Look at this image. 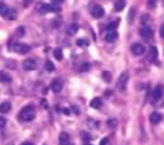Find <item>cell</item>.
Wrapping results in <instances>:
<instances>
[{
  "instance_id": "1",
  "label": "cell",
  "mask_w": 164,
  "mask_h": 145,
  "mask_svg": "<svg viewBox=\"0 0 164 145\" xmlns=\"http://www.w3.org/2000/svg\"><path fill=\"white\" fill-rule=\"evenodd\" d=\"M35 116H36V112H35V108L32 105H26L19 112V120L25 121V122H31Z\"/></svg>"
},
{
  "instance_id": "2",
  "label": "cell",
  "mask_w": 164,
  "mask_h": 145,
  "mask_svg": "<svg viewBox=\"0 0 164 145\" xmlns=\"http://www.w3.org/2000/svg\"><path fill=\"white\" fill-rule=\"evenodd\" d=\"M9 48L14 52L19 53V54H27V53L31 50V48L27 45V44H21V43H13L10 45L9 44Z\"/></svg>"
},
{
  "instance_id": "3",
  "label": "cell",
  "mask_w": 164,
  "mask_h": 145,
  "mask_svg": "<svg viewBox=\"0 0 164 145\" xmlns=\"http://www.w3.org/2000/svg\"><path fill=\"white\" fill-rule=\"evenodd\" d=\"M140 35H141V37L144 40H151L154 36V31L149 26H144V27H141V30H140Z\"/></svg>"
},
{
  "instance_id": "4",
  "label": "cell",
  "mask_w": 164,
  "mask_h": 145,
  "mask_svg": "<svg viewBox=\"0 0 164 145\" xmlns=\"http://www.w3.org/2000/svg\"><path fill=\"white\" fill-rule=\"evenodd\" d=\"M23 68L26 71H35L37 68V62L32 58H27L26 60H23Z\"/></svg>"
},
{
  "instance_id": "5",
  "label": "cell",
  "mask_w": 164,
  "mask_h": 145,
  "mask_svg": "<svg viewBox=\"0 0 164 145\" xmlns=\"http://www.w3.org/2000/svg\"><path fill=\"white\" fill-rule=\"evenodd\" d=\"M128 73H122L121 76H119V78H118V82H117V87L119 89V90H124L127 86V82H128Z\"/></svg>"
},
{
  "instance_id": "6",
  "label": "cell",
  "mask_w": 164,
  "mask_h": 145,
  "mask_svg": "<svg viewBox=\"0 0 164 145\" xmlns=\"http://www.w3.org/2000/svg\"><path fill=\"white\" fill-rule=\"evenodd\" d=\"M163 94H164V89L162 85H158L153 90V94H151V98H153L154 102H158V100H160L163 98Z\"/></svg>"
},
{
  "instance_id": "7",
  "label": "cell",
  "mask_w": 164,
  "mask_h": 145,
  "mask_svg": "<svg viewBox=\"0 0 164 145\" xmlns=\"http://www.w3.org/2000/svg\"><path fill=\"white\" fill-rule=\"evenodd\" d=\"M131 52H132L133 55H136V57H139V55H142L145 53V46L142 45V44H133L132 46H131Z\"/></svg>"
},
{
  "instance_id": "8",
  "label": "cell",
  "mask_w": 164,
  "mask_h": 145,
  "mask_svg": "<svg viewBox=\"0 0 164 145\" xmlns=\"http://www.w3.org/2000/svg\"><path fill=\"white\" fill-rule=\"evenodd\" d=\"M104 13H105V12H104V8L100 7V5H94L91 9V14L95 18H101V17L104 16Z\"/></svg>"
},
{
  "instance_id": "9",
  "label": "cell",
  "mask_w": 164,
  "mask_h": 145,
  "mask_svg": "<svg viewBox=\"0 0 164 145\" xmlns=\"http://www.w3.org/2000/svg\"><path fill=\"white\" fill-rule=\"evenodd\" d=\"M62 87H63V82L60 81L59 78H55V80H53V82H51V90L54 91V93H60L62 91Z\"/></svg>"
},
{
  "instance_id": "10",
  "label": "cell",
  "mask_w": 164,
  "mask_h": 145,
  "mask_svg": "<svg viewBox=\"0 0 164 145\" xmlns=\"http://www.w3.org/2000/svg\"><path fill=\"white\" fill-rule=\"evenodd\" d=\"M163 120V116L160 113H158V112H154V113L150 114V122L154 123V125H158L159 122H162Z\"/></svg>"
},
{
  "instance_id": "11",
  "label": "cell",
  "mask_w": 164,
  "mask_h": 145,
  "mask_svg": "<svg viewBox=\"0 0 164 145\" xmlns=\"http://www.w3.org/2000/svg\"><path fill=\"white\" fill-rule=\"evenodd\" d=\"M36 10L40 14H46V13H49V7H47V4H45V3H37Z\"/></svg>"
},
{
  "instance_id": "12",
  "label": "cell",
  "mask_w": 164,
  "mask_h": 145,
  "mask_svg": "<svg viewBox=\"0 0 164 145\" xmlns=\"http://www.w3.org/2000/svg\"><path fill=\"white\" fill-rule=\"evenodd\" d=\"M69 140H71V137L67 132H62L59 135V143H60V145H68L69 144Z\"/></svg>"
},
{
  "instance_id": "13",
  "label": "cell",
  "mask_w": 164,
  "mask_h": 145,
  "mask_svg": "<svg viewBox=\"0 0 164 145\" xmlns=\"http://www.w3.org/2000/svg\"><path fill=\"white\" fill-rule=\"evenodd\" d=\"M118 37V32L117 31H108V34L105 35V40L108 41V43H113V41H115Z\"/></svg>"
},
{
  "instance_id": "14",
  "label": "cell",
  "mask_w": 164,
  "mask_h": 145,
  "mask_svg": "<svg viewBox=\"0 0 164 145\" xmlns=\"http://www.w3.org/2000/svg\"><path fill=\"white\" fill-rule=\"evenodd\" d=\"M12 81V77L8 72L5 71H0V82H4V84H8V82Z\"/></svg>"
},
{
  "instance_id": "15",
  "label": "cell",
  "mask_w": 164,
  "mask_h": 145,
  "mask_svg": "<svg viewBox=\"0 0 164 145\" xmlns=\"http://www.w3.org/2000/svg\"><path fill=\"white\" fill-rule=\"evenodd\" d=\"M90 105H91V108H94V109H99L100 107L103 105V100H101V98H94L90 102Z\"/></svg>"
},
{
  "instance_id": "16",
  "label": "cell",
  "mask_w": 164,
  "mask_h": 145,
  "mask_svg": "<svg viewBox=\"0 0 164 145\" xmlns=\"http://www.w3.org/2000/svg\"><path fill=\"white\" fill-rule=\"evenodd\" d=\"M9 7H8L5 3H0V16H3L5 18L7 17V14L9 13Z\"/></svg>"
},
{
  "instance_id": "17",
  "label": "cell",
  "mask_w": 164,
  "mask_h": 145,
  "mask_svg": "<svg viewBox=\"0 0 164 145\" xmlns=\"http://www.w3.org/2000/svg\"><path fill=\"white\" fill-rule=\"evenodd\" d=\"M12 109V104L8 102H4L0 104V113H8Z\"/></svg>"
},
{
  "instance_id": "18",
  "label": "cell",
  "mask_w": 164,
  "mask_h": 145,
  "mask_svg": "<svg viewBox=\"0 0 164 145\" xmlns=\"http://www.w3.org/2000/svg\"><path fill=\"white\" fill-rule=\"evenodd\" d=\"M156 58H158V49L155 46H151L150 50H149V59L151 62H154Z\"/></svg>"
},
{
  "instance_id": "19",
  "label": "cell",
  "mask_w": 164,
  "mask_h": 145,
  "mask_svg": "<svg viewBox=\"0 0 164 145\" xmlns=\"http://www.w3.org/2000/svg\"><path fill=\"white\" fill-rule=\"evenodd\" d=\"M77 30H78V26H77L76 23H71V25L67 27V34L68 35H74V34H77Z\"/></svg>"
},
{
  "instance_id": "20",
  "label": "cell",
  "mask_w": 164,
  "mask_h": 145,
  "mask_svg": "<svg viewBox=\"0 0 164 145\" xmlns=\"http://www.w3.org/2000/svg\"><path fill=\"white\" fill-rule=\"evenodd\" d=\"M124 7H126V0H117V1L114 3V9L118 12L122 10Z\"/></svg>"
},
{
  "instance_id": "21",
  "label": "cell",
  "mask_w": 164,
  "mask_h": 145,
  "mask_svg": "<svg viewBox=\"0 0 164 145\" xmlns=\"http://www.w3.org/2000/svg\"><path fill=\"white\" fill-rule=\"evenodd\" d=\"M54 57L56 60H62V59H63V52H62L60 48H56L54 50Z\"/></svg>"
},
{
  "instance_id": "22",
  "label": "cell",
  "mask_w": 164,
  "mask_h": 145,
  "mask_svg": "<svg viewBox=\"0 0 164 145\" xmlns=\"http://www.w3.org/2000/svg\"><path fill=\"white\" fill-rule=\"evenodd\" d=\"M118 27V22L117 21H113V22H109L108 25H106V30L108 31H115V28Z\"/></svg>"
},
{
  "instance_id": "23",
  "label": "cell",
  "mask_w": 164,
  "mask_h": 145,
  "mask_svg": "<svg viewBox=\"0 0 164 145\" xmlns=\"http://www.w3.org/2000/svg\"><path fill=\"white\" fill-rule=\"evenodd\" d=\"M16 18H17V13H16V10L14 9H10L9 13H8L7 17H5V19H8V21H14Z\"/></svg>"
},
{
  "instance_id": "24",
  "label": "cell",
  "mask_w": 164,
  "mask_h": 145,
  "mask_svg": "<svg viewBox=\"0 0 164 145\" xmlns=\"http://www.w3.org/2000/svg\"><path fill=\"white\" fill-rule=\"evenodd\" d=\"M45 68H46V71H49V72H53V71L55 69V66L51 60H46L45 62Z\"/></svg>"
},
{
  "instance_id": "25",
  "label": "cell",
  "mask_w": 164,
  "mask_h": 145,
  "mask_svg": "<svg viewBox=\"0 0 164 145\" xmlns=\"http://www.w3.org/2000/svg\"><path fill=\"white\" fill-rule=\"evenodd\" d=\"M47 7H49V12H55V13H58L59 10H60V7H59L58 4H47Z\"/></svg>"
},
{
  "instance_id": "26",
  "label": "cell",
  "mask_w": 164,
  "mask_h": 145,
  "mask_svg": "<svg viewBox=\"0 0 164 145\" xmlns=\"http://www.w3.org/2000/svg\"><path fill=\"white\" fill-rule=\"evenodd\" d=\"M76 44H77V46H80V48H81V46H87V41L85 39H78L76 41Z\"/></svg>"
},
{
  "instance_id": "27",
  "label": "cell",
  "mask_w": 164,
  "mask_h": 145,
  "mask_svg": "<svg viewBox=\"0 0 164 145\" xmlns=\"http://www.w3.org/2000/svg\"><path fill=\"white\" fill-rule=\"evenodd\" d=\"M90 63H87V62H86V63H82V66H81V71L82 72H87L89 69H90Z\"/></svg>"
},
{
  "instance_id": "28",
  "label": "cell",
  "mask_w": 164,
  "mask_h": 145,
  "mask_svg": "<svg viewBox=\"0 0 164 145\" xmlns=\"http://www.w3.org/2000/svg\"><path fill=\"white\" fill-rule=\"evenodd\" d=\"M108 126L110 129H115L117 127V120H108Z\"/></svg>"
},
{
  "instance_id": "29",
  "label": "cell",
  "mask_w": 164,
  "mask_h": 145,
  "mask_svg": "<svg viewBox=\"0 0 164 145\" xmlns=\"http://www.w3.org/2000/svg\"><path fill=\"white\" fill-rule=\"evenodd\" d=\"M103 78L105 80L106 82H109L110 81V73L106 72V71H105V72H103Z\"/></svg>"
},
{
  "instance_id": "30",
  "label": "cell",
  "mask_w": 164,
  "mask_h": 145,
  "mask_svg": "<svg viewBox=\"0 0 164 145\" xmlns=\"http://www.w3.org/2000/svg\"><path fill=\"white\" fill-rule=\"evenodd\" d=\"M5 125H7V120L4 117H0V129H4Z\"/></svg>"
},
{
  "instance_id": "31",
  "label": "cell",
  "mask_w": 164,
  "mask_h": 145,
  "mask_svg": "<svg viewBox=\"0 0 164 145\" xmlns=\"http://www.w3.org/2000/svg\"><path fill=\"white\" fill-rule=\"evenodd\" d=\"M100 145H110V141H109V139H108V137H104L103 140L100 141Z\"/></svg>"
},
{
  "instance_id": "32",
  "label": "cell",
  "mask_w": 164,
  "mask_h": 145,
  "mask_svg": "<svg viewBox=\"0 0 164 145\" xmlns=\"http://www.w3.org/2000/svg\"><path fill=\"white\" fill-rule=\"evenodd\" d=\"M17 35H18V36H23V35H25V28L19 27L18 30H17Z\"/></svg>"
},
{
  "instance_id": "33",
  "label": "cell",
  "mask_w": 164,
  "mask_h": 145,
  "mask_svg": "<svg viewBox=\"0 0 164 145\" xmlns=\"http://www.w3.org/2000/svg\"><path fill=\"white\" fill-rule=\"evenodd\" d=\"M149 8H150V9L155 8V0H149Z\"/></svg>"
},
{
  "instance_id": "34",
  "label": "cell",
  "mask_w": 164,
  "mask_h": 145,
  "mask_svg": "<svg viewBox=\"0 0 164 145\" xmlns=\"http://www.w3.org/2000/svg\"><path fill=\"white\" fill-rule=\"evenodd\" d=\"M32 1H34V0H23V5H25V7H28Z\"/></svg>"
},
{
  "instance_id": "35",
  "label": "cell",
  "mask_w": 164,
  "mask_h": 145,
  "mask_svg": "<svg viewBox=\"0 0 164 145\" xmlns=\"http://www.w3.org/2000/svg\"><path fill=\"white\" fill-rule=\"evenodd\" d=\"M81 136H82L83 139H85L86 141H87L89 139H90V135H89V134H86V132H82V135H81Z\"/></svg>"
},
{
  "instance_id": "36",
  "label": "cell",
  "mask_w": 164,
  "mask_h": 145,
  "mask_svg": "<svg viewBox=\"0 0 164 145\" xmlns=\"http://www.w3.org/2000/svg\"><path fill=\"white\" fill-rule=\"evenodd\" d=\"M160 36H162L163 39H164V25L162 26V27H160Z\"/></svg>"
},
{
  "instance_id": "37",
  "label": "cell",
  "mask_w": 164,
  "mask_h": 145,
  "mask_svg": "<svg viewBox=\"0 0 164 145\" xmlns=\"http://www.w3.org/2000/svg\"><path fill=\"white\" fill-rule=\"evenodd\" d=\"M53 4H60V3H63V0H51Z\"/></svg>"
},
{
  "instance_id": "38",
  "label": "cell",
  "mask_w": 164,
  "mask_h": 145,
  "mask_svg": "<svg viewBox=\"0 0 164 145\" xmlns=\"http://www.w3.org/2000/svg\"><path fill=\"white\" fill-rule=\"evenodd\" d=\"M63 113H65V114H69L71 112H69V109H67V108H64L63 109Z\"/></svg>"
},
{
  "instance_id": "39",
  "label": "cell",
  "mask_w": 164,
  "mask_h": 145,
  "mask_svg": "<svg viewBox=\"0 0 164 145\" xmlns=\"http://www.w3.org/2000/svg\"><path fill=\"white\" fill-rule=\"evenodd\" d=\"M22 145H34V144L30 143V141H25V143H22Z\"/></svg>"
},
{
  "instance_id": "40",
  "label": "cell",
  "mask_w": 164,
  "mask_h": 145,
  "mask_svg": "<svg viewBox=\"0 0 164 145\" xmlns=\"http://www.w3.org/2000/svg\"><path fill=\"white\" fill-rule=\"evenodd\" d=\"M85 145H92V144H90V143H85Z\"/></svg>"
},
{
  "instance_id": "41",
  "label": "cell",
  "mask_w": 164,
  "mask_h": 145,
  "mask_svg": "<svg viewBox=\"0 0 164 145\" xmlns=\"http://www.w3.org/2000/svg\"><path fill=\"white\" fill-rule=\"evenodd\" d=\"M68 145H71V144H68Z\"/></svg>"
}]
</instances>
